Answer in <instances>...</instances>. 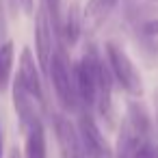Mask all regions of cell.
Returning <instances> with one entry per match:
<instances>
[{
    "instance_id": "obj_1",
    "label": "cell",
    "mask_w": 158,
    "mask_h": 158,
    "mask_svg": "<svg viewBox=\"0 0 158 158\" xmlns=\"http://www.w3.org/2000/svg\"><path fill=\"white\" fill-rule=\"evenodd\" d=\"M50 82L54 87L56 100L63 106V110H78L80 100L76 91V80H74V67L67 61V48L63 44H56L52 61H50Z\"/></svg>"
},
{
    "instance_id": "obj_2",
    "label": "cell",
    "mask_w": 158,
    "mask_h": 158,
    "mask_svg": "<svg viewBox=\"0 0 158 158\" xmlns=\"http://www.w3.org/2000/svg\"><path fill=\"white\" fill-rule=\"evenodd\" d=\"M106 63H108L110 74H113V78L119 87H123L130 95H141L143 93V80H141L139 69L134 67V63L126 54V50L121 46H117L115 41L106 44Z\"/></svg>"
},
{
    "instance_id": "obj_3",
    "label": "cell",
    "mask_w": 158,
    "mask_h": 158,
    "mask_svg": "<svg viewBox=\"0 0 158 158\" xmlns=\"http://www.w3.org/2000/svg\"><path fill=\"white\" fill-rule=\"evenodd\" d=\"M78 136L85 149L87 158H115L113 147L108 145V141L104 139L98 121L93 119V115L89 113V108H82V113L78 115Z\"/></svg>"
},
{
    "instance_id": "obj_4",
    "label": "cell",
    "mask_w": 158,
    "mask_h": 158,
    "mask_svg": "<svg viewBox=\"0 0 158 158\" xmlns=\"http://www.w3.org/2000/svg\"><path fill=\"white\" fill-rule=\"evenodd\" d=\"M54 48H56V37H54L52 24H50V20H48L46 9L39 7L37 13H35V50H37L39 69H41L46 76H48V72H50V61H52Z\"/></svg>"
},
{
    "instance_id": "obj_5",
    "label": "cell",
    "mask_w": 158,
    "mask_h": 158,
    "mask_svg": "<svg viewBox=\"0 0 158 158\" xmlns=\"http://www.w3.org/2000/svg\"><path fill=\"white\" fill-rule=\"evenodd\" d=\"M39 63H35L33 59V52L28 48L22 50V56H20V69H18V80L22 82V87L39 102L44 104L46 102V95H44V85H41V74H39Z\"/></svg>"
},
{
    "instance_id": "obj_6",
    "label": "cell",
    "mask_w": 158,
    "mask_h": 158,
    "mask_svg": "<svg viewBox=\"0 0 158 158\" xmlns=\"http://www.w3.org/2000/svg\"><path fill=\"white\" fill-rule=\"evenodd\" d=\"M117 5L119 0H87L82 9V33L93 35L95 31H100V26L108 20Z\"/></svg>"
},
{
    "instance_id": "obj_7",
    "label": "cell",
    "mask_w": 158,
    "mask_h": 158,
    "mask_svg": "<svg viewBox=\"0 0 158 158\" xmlns=\"http://www.w3.org/2000/svg\"><path fill=\"white\" fill-rule=\"evenodd\" d=\"M26 134V147H24V158H48L46 149V128L41 117L28 121L22 126Z\"/></svg>"
},
{
    "instance_id": "obj_8",
    "label": "cell",
    "mask_w": 158,
    "mask_h": 158,
    "mask_svg": "<svg viewBox=\"0 0 158 158\" xmlns=\"http://www.w3.org/2000/svg\"><path fill=\"white\" fill-rule=\"evenodd\" d=\"M56 136L61 141V149H63L65 158H87L82 143H80V136H78V130L63 117L56 119Z\"/></svg>"
},
{
    "instance_id": "obj_9",
    "label": "cell",
    "mask_w": 158,
    "mask_h": 158,
    "mask_svg": "<svg viewBox=\"0 0 158 158\" xmlns=\"http://www.w3.org/2000/svg\"><path fill=\"white\" fill-rule=\"evenodd\" d=\"M82 35V13L78 9V5H72L65 15H63V31H61V41L65 48H72L78 44Z\"/></svg>"
},
{
    "instance_id": "obj_10",
    "label": "cell",
    "mask_w": 158,
    "mask_h": 158,
    "mask_svg": "<svg viewBox=\"0 0 158 158\" xmlns=\"http://www.w3.org/2000/svg\"><path fill=\"white\" fill-rule=\"evenodd\" d=\"M126 119L136 128V132H139L143 139H152V119H149L147 110H145L141 104L130 102V104H128V117H126Z\"/></svg>"
},
{
    "instance_id": "obj_11",
    "label": "cell",
    "mask_w": 158,
    "mask_h": 158,
    "mask_svg": "<svg viewBox=\"0 0 158 158\" xmlns=\"http://www.w3.org/2000/svg\"><path fill=\"white\" fill-rule=\"evenodd\" d=\"M11 67H13V41L5 39L0 44V93H2L11 80Z\"/></svg>"
},
{
    "instance_id": "obj_12",
    "label": "cell",
    "mask_w": 158,
    "mask_h": 158,
    "mask_svg": "<svg viewBox=\"0 0 158 158\" xmlns=\"http://www.w3.org/2000/svg\"><path fill=\"white\" fill-rule=\"evenodd\" d=\"M41 7L48 13V20L52 24L56 44H63L61 41V31H63V7H61V0H41Z\"/></svg>"
},
{
    "instance_id": "obj_13",
    "label": "cell",
    "mask_w": 158,
    "mask_h": 158,
    "mask_svg": "<svg viewBox=\"0 0 158 158\" xmlns=\"http://www.w3.org/2000/svg\"><path fill=\"white\" fill-rule=\"evenodd\" d=\"M132 158H158V145H154L152 139H143V141L136 145Z\"/></svg>"
},
{
    "instance_id": "obj_14",
    "label": "cell",
    "mask_w": 158,
    "mask_h": 158,
    "mask_svg": "<svg viewBox=\"0 0 158 158\" xmlns=\"http://www.w3.org/2000/svg\"><path fill=\"white\" fill-rule=\"evenodd\" d=\"M7 9L15 15L18 9H22L26 15H33L35 13V0H7Z\"/></svg>"
},
{
    "instance_id": "obj_15",
    "label": "cell",
    "mask_w": 158,
    "mask_h": 158,
    "mask_svg": "<svg viewBox=\"0 0 158 158\" xmlns=\"http://www.w3.org/2000/svg\"><path fill=\"white\" fill-rule=\"evenodd\" d=\"M141 31H143V35H145V37H158V18L143 22Z\"/></svg>"
},
{
    "instance_id": "obj_16",
    "label": "cell",
    "mask_w": 158,
    "mask_h": 158,
    "mask_svg": "<svg viewBox=\"0 0 158 158\" xmlns=\"http://www.w3.org/2000/svg\"><path fill=\"white\" fill-rule=\"evenodd\" d=\"M0 11H2V13L9 11V9H7V0H0Z\"/></svg>"
},
{
    "instance_id": "obj_17",
    "label": "cell",
    "mask_w": 158,
    "mask_h": 158,
    "mask_svg": "<svg viewBox=\"0 0 158 158\" xmlns=\"http://www.w3.org/2000/svg\"><path fill=\"white\" fill-rule=\"evenodd\" d=\"M154 102H156V117H158V93H156V98H154Z\"/></svg>"
},
{
    "instance_id": "obj_18",
    "label": "cell",
    "mask_w": 158,
    "mask_h": 158,
    "mask_svg": "<svg viewBox=\"0 0 158 158\" xmlns=\"http://www.w3.org/2000/svg\"><path fill=\"white\" fill-rule=\"evenodd\" d=\"M0 158H2V134H0Z\"/></svg>"
},
{
    "instance_id": "obj_19",
    "label": "cell",
    "mask_w": 158,
    "mask_h": 158,
    "mask_svg": "<svg viewBox=\"0 0 158 158\" xmlns=\"http://www.w3.org/2000/svg\"><path fill=\"white\" fill-rule=\"evenodd\" d=\"M154 2H158V0H154Z\"/></svg>"
}]
</instances>
